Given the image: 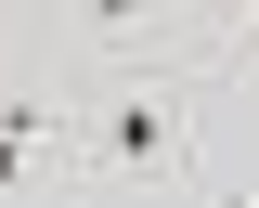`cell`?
<instances>
[{
    "label": "cell",
    "instance_id": "cell-1",
    "mask_svg": "<svg viewBox=\"0 0 259 208\" xmlns=\"http://www.w3.org/2000/svg\"><path fill=\"white\" fill-rule=\"evenodd\" d=\"M65 130L91 156V195H156V182L194 169V65L182 52H117Z\"/></svg>",
    "mask_w": 259,
    "mask_h": 208
},
{
    "label": "cell",
    "instance_id": "cell-2",
    "mask_svg": "<svg viewBox=\"0 0 259 208\" xmlns=\"http://www.w3.org/2000/svg\"><path fill=\"white\" fill-rule=\"evenodd\" d=\"M194 208H259V182H194Z\"/></svg>",
    "mask_w": 259,
    "mask_h": 208
},
{
    "label": "cell",
    "instance_id": "cell-3",
    "mask_svg": "<svg viewBox=\"0 0 259 208\" xmlns=\"http://www.w3.org/2000/svg\"><path fill=\"white\" fill-rule=\"evenodd\" d=\"M0 13H13V0H0Z\"/></svg>",
    "mask_w": 259,
    "mask_h": 208
}]
</instances>
